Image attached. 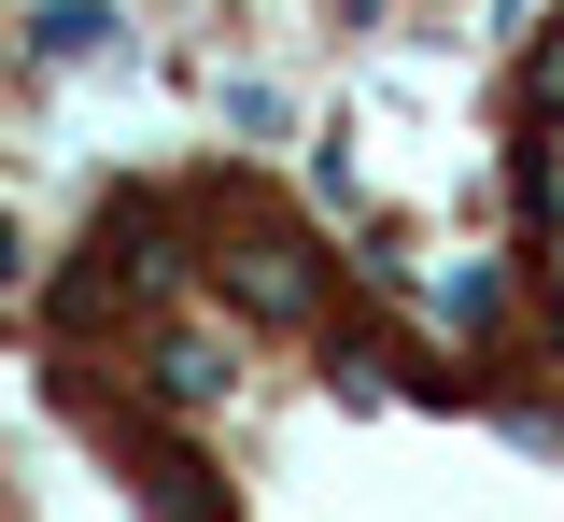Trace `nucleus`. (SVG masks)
<instances>
[{"label":"nucleus","mask_w":564,"mask_h":522,"mask_svg":"<svg viewBox=\"0 0 564 522\" xmlns=\"http://www.w3.org/2000/svg\"><path fill=\"white\" fill-rule=\"evenodd\" d=\"M29 57H43V72L113 57V0H43V14H29Z\"/></svg>","instance_id":"f257e3e1"},{"label":"nucleus","mask_w":564,"mask_h":522,"mask_svg":"<svg viewBox=\"0 0 564 522\" xmlns=\"http://www.w3.org/2000/svg\"><path fill=\"white\" fill-rule=\"evenodd\" d=\"M522 99H536V113H564V29L536 43V57H522Z\"/></svg>","instance_id":"f03ea898"}]
</instances>
